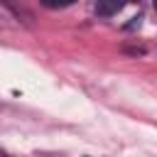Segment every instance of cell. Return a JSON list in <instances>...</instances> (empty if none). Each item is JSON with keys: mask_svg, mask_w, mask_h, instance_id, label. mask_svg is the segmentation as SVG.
<instances>
[{"mask_svg": "<svg viewBox=\"0 0 157 157\" xmlns=\"http://www.w3.org/2000/svg\"><path fill=\"white\" fill-rule=\"evenodd\" d=\"M120 7H123V2H118V0H98V2H96V12H98L101 17H110V15H115Z\"/></svg>", "mask_w": 157, "mask_h": 157, "instance_id": "cell-1", "label": "cell"}, {"mask_svg": "<svg viewBox=\"0 0 157 157\" xmlns=\"http://www.w3.org/2000/svg\"><path fill=\"white\" fill-rule=\"evenodd\" d=\"M42 5H44V7H69L71 0H59V2H56V0H42Z\"/></svg>", "mask_w": 157, "mask_h": 157, "instance_id": "cell-2", "label": "cell"}, {"mask_svg": "<svg viewBox=\"0 0 157 157\" xmlns=\"http://www.w3.org/2000/svg\"><path fill=\"white\" fill-rule=\"evenodd\" d=\"M155 10H157V2H155Z\"/></svg>", "mask_w": 157, "mask_h": 157, "instance_id": "cell-3", "label": "cell"}]
</instances>
